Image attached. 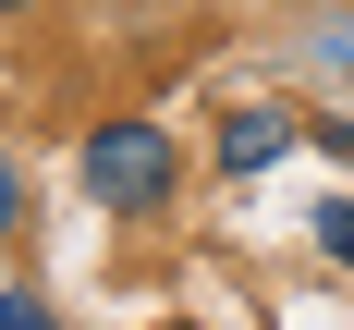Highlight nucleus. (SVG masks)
<instances>
[{
    "mask_svg": "<svg viewBox=\"0 0 354 330\" xmlns=\"http://www.w3.org/2000/svg\"><path fill=\"white\" fill-rule=\"evenodd\" d=\"M183 196V147L147 122V110H110L98 135H86V208H110V220H159Z\"/></svg>",
    "mask_w": 354,
    "mask_h": 330,
    "instance_id": "1",
    "label": "nucleus"
},
{
    "mask_svg": "<svg viewBox=\"0 0 354 330\" xmlns=\"http://www.w3.org/2000/svg\"><path fill=\"white\" fill-rule=\"evenodd\" d=\"M269 159H293V110H232L220 122V172H269Z\"/></svg>",
    "mask_w": 354,
    "mask_h": 330,
    "instance_id": "2",
    "label": "nucleus"
},
{
    "mask_svg": "<svg viewBox=\"0 0 354 330\" xmlns=\"http://www.w3.org/2000/svg\"><path fill=\"white\" fill-rule=\"evenodd\" d=\"M318 245H330V257L354 269V196H330V208H318Z\"/></svg>",
    "mask_w": 354,
    "mask_h": 330,
    "instance_id": "3",
    "label": "nucleus"
},
{
    "mask_svg": "<svg viewBox=\"0 0 354 330\" xmlns=\"http://www.w3.org/2000/svg\"><path fill=\"white\" fill-rule=\"evenodd\" d=\"M306 135H318L330 159H342V172H354V110H318V122H306Z\"/></svg>",
    "mask_w": 354,
    "mask_h": 330,
    "instance_id": "4",
    "label": "nucleus"
},
{
    "mask_svg": "<svg viewBox=\"0 0 354 330\" xmlns=\"http://www.w3.org/2000/svg\"><path fill=\"white\" fill-rule=\"evenodd\" d=\"M0 330H49V306L37 293H0Z\"/></svg>",
    "mask_w": 354,
    "mask_h": 330,
    "instance_id": "5",
    "label": "nucleus"
},
{
    "mask_svg": "<svg viewBox=\"0 0 354 330\" xmlns=\"http://www.w3.org/2000/svg\"><path fill=\"white\" fill-rule=\"evenodd\" d=\"M12 220H25V172L0 159V232H12Z\"/></svg>",
    "mask_w": 354,
    "mask_h": 330,
    "instance_id": "6",
    "label": "nucleus"
},
{
    "mask_svg": "<svg viewBox=\"0 0 354 330\" xmlns=\"http://www.w3.org/2000/svg\"><path fill=\"white\" fill-rule=\"evenodd\" d=\"M0 12H37V0H0Z\"/></svg>",
    "mask_w": 354,
    "mask_h": 330,
    "instance_id": "7",
    "label": "nucleus"
}]
</instances>
